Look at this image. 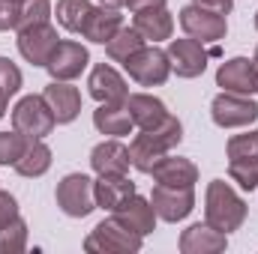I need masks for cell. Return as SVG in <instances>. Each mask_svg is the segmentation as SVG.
<instances>
[{
    "label": "cell",
    "instance_id": "cell-1",
    "mask_svg": "<svg viewBox=\"0 0 258 254\" xmlns=\"http://www.w3.org/2000/svg\"><path fill=\"white\" fill-rule=\"evenodd\" d=\"M180 138H183V126H180V120L171 117V114H168L156 129H141V135H138V138L132 141V147H129L132 168L150 174V168H153L159 159H165V156L180 144Z\"/></svg>",
    "mask_w": 258,
    "mask_h": 254
},
{
    "label": "cell",
    "instance_id": "cell-2",
    "mask_svg": "<svg viewBox=\"0 0 258 254\" xmlns=\"http://www.w3.org/2000/svg\"><path fill=\"white\" fill-rule=\"evenodd\" d=\"M204 218L210 227L222 230V233H231L243 224L246 218V203L237 191L231 189L228 183L222 180H213L207 186V197H204Z\"/></svg>",
    "mask_w": 258,
    "mask_h": 254
},
{
    "label": "cell",
    "instance_id": "cell-3",
    "mask_svg": "<svg viewBox=\"0 0 258 254\" xmlns=\"http://www.w3.org/2000/svg\"><path fill=\"white\" fill-rule=\"evenodd\" d=\"M228 174L243 191L258 189V132L234 135L228 141Z\"/></svg>",
    "mask_w": 258,
    "mask_h": 254
},
{
    "label": "cell",
    "instance_id": "cell-4",
    "mask_svg": "<svg viewBox=\"0 0 258 254\" xmlns=\"http://www.w3.org/2000/svg\"><path fill=\"white\" fill-rule=\"evenodd\" d=\"M54 123L57 120H54V114H51V108H48V102L42 96H24L12 111V129L21 132L30 141L51 135Z\"/></svg>",
    "mask_w": 258,
    "mask_h": 254
},
{
    "label": "cell",
    "instance_id": "cell-5",
    "mask_svg": "<svg viewBox=\"0 0 258 254\" xmlns=\"http://www.w3.org/2000/svg\"><path fill=\"white\" fill-rule=\"evenodd\" d=\"M57 206L69 218H84L96 209L93 197V180L84 174H69L57 183Z\"/></svg>",
    "mask_w": 258,
    "mask_h": 254
},
{
    "label": "cell",
    "instance_id": "cell-6",
    "mask_svg": "<svg viewBox=\"0 0 258 254\" xmlns=\"http://www.w3.org/2000/svg\"><path fill=\"white\" fill-rule=\"evenodd\" d=\"M84 248L87 251H138L141 248V236L135 230L123 227L117 218H108V221H99L90 236L84 239Z\"/></svg>",
    "mask_w": 258,
    "mask_h": 254
},
{
    "label": "cell",
    "instance_id": "cell-7",
    "mask_svg": "<svg viewBox=\"0 0 258 254\" xmlns=\"http://www.w3.org/2000/svg\"><path fill=\"white\" fill-rule=\"evenodd\" d=\"M210 117L222 129H240L258 120V105L240 93H219L210 105Z\"/></svg>",
    "mask_w": 258,
    "mask_h": 254
},
{
    "label": "cell",
    "instance_id": "cell-8",
    "mask_svg": "<svg viewBox=\"0 0 258 254\" xmlns=\"http://www.w3.org/2000/svg\"><path fill=\"white\" fill-rule=\"evenodd\" d=\"M180 27L189 39H198L201 45L225 39V30H228L222 12H213V9H204V6H195V3L180 9Z\"/></svg>",
    "mask_w": 258,
    "mask_h": 254
},
{
    "label": "cell",
    "instance_id": "cell-9",
    "mask_svg": "<svg viewBox=\"0 0 258 254\" xmlns=\"http://www.w3.org/2000/svg\"><path fill=\"white\" fill-rule=\"evenodd\" d=\"M129 78L138 81L141 87H156V84H165L168 72H171V60H168V51H159V48H141L135 51L129 60H123Z\"/></svg>",
    "mask_w": 258,
    "mask_h": 254
},
{
    "label": "cell",
    "instance_id": "cell-10",
    "mask_svg": "<svg viewBox=\"0 0 258 254\" xmlns=\"http://www.w3.org/2000/svg\"><path fill=\"white\" fill-rule=\"evenodd\" d=\"M54 48H57V30L48 21L30 24V27H21L18 30V51H21V57L27 63L45 66Z\"/></svg>",
    "mask_w": 258,
    "mask_h": 254
},
{
    "label": "cell",
    "instance_id": "cell-11",
    "mask_svg": "<svg viewBox=\"0 0 258 254\" xmlns=\"http://www.w3.org/2000/svg\"><path fill=\"white\" fill-rule=\"evenodd\" d=\"M150 203H153V209H156V215L162 221L174 224V221H183L192 212L195 194L192 189H174V186H159L156 183V189L150 194Z\"/></svg>",
    "mask_w": 258,
    "mask_h": 254
},
{
    "label": "cell",
    "instance_id": "cell-12",
    "mask_svg": "<svg viewBox=\"0 0 258 254\" xmlns=\"http://www.w3.org/2000/svg\"><path fill=\"white\" fill-rule=\"evenodd\" d=\"M87 60L90 57H87V48L81 42H57V48L51 51L45 69L51 72L54 81H72V78H78L84 72Z\"/></svg>",
    "mask_w": 258,
    "mask_h": 254
},
{
    "label": "cell",
    "instance_id": "cell-13",
    "mask_svg": "<svg viewBox=\"0 0 258 254\" xmlns=\"http://www.w3.org/2000/svg\"><path fill=\"white\" fill-rule=\"evenodd\" d=\"M216 84L225 90V93H240V96H249L258 90V72L255 63L246 60V57H234L228 63L219 66L216 72Z\"/></svg>",
    "mask_w": 258,
    "mask_h": 254
},
{
    "label": "cell",
    "instance_id": "cell-14",
    "mask_svg": "<svg viewBox=\"0 0 258 254\" xmlns=\"http://www.w3.org/2000/svg\"><path fill=\"white\" fill-rule=\"evenodd\" d=\"M111 218H117L123 227L135 230L138 236H147L156 227V209H153V203L144 200V197H138V194H129L120 206H114Z\"/></svg>",
    "mask_w": 258,
    "mask_h": 254
},
{
    "label": "cell",
    "instance_id": "cell-15",
    "mask_svg": "<svg viewBox=\"0 0 258 254\" xmlns=\"http://www.w3.org/2000/svg\"><path fill=\"white\" fill-rule=\"evenodd\" d=\"M168 60L180 78H198L207 69V51L198 39H174L168 45Z\"/></svg>",
    "mask_w": 258,
    "mask_h": 254
},
{
    "label": "cell",
    "instance_id": "cell-16",
    "mask_svg": "<svg viewBox=\"0 0 258 254\" xmlns=\"http://www.w3.org/2000/svg\"><path fill=\"white\" fill-rule=\"evenodd\" d=\"M150 174H153V180L159 186H174V189H192L195 183H198V168L189 159H180V156L159 159L150 168Z\"/></svg>",
    "mask_w": 258,
    "mask_h": 254
},
{
    "label": "cell",
    "instance_id": "cell-17",
    "mask_svg": "<svg viewBox=\"0 0 258 254\" xmlns=\"http://www.w3.org/2000/svg\"><path fill=\"white\" fill-rule=\"evenodd\" d=\"M87 90H90V96L96 102H126V96H129V87L123 81V75H117L111 66H105V63H99L90 72Z\"/></svg>",
    "mask_w": 258,
    "mask_h": 254
},
{
    "label": "cell",
    "instance_id": "cell-18",
    "mask_svg": "<svg viewBox=\"0 0 258 254\" xmlns=\"http://www.w3.org/2000/svg\"><path fill=\"white\" fill-rule=\"evenodd\" d=\"M129 165H132L129 147H123L120 141H102L90 153V168L99 177H105V174H126Z\"/></svg>",
    "mask_w": 258,
    "mask_h": 254
},
{
    "label": "cell",
    "instance_id": "cell-19",
    "mask_svg": "<svg viewBox=\"0 0 258 254\" xmlns=\"http://www.w3.org/2000/svg\"><path fill=\"white\" fill-rule=\"evenodd\" d=\"M42 99L48 102V108H51V114H54L57 123H72V120L78 117V111H81V96H78V90L69 87L66 81H51V84L45 87Z\"/></svg>",
    "mask_w": 258,
    "mask_h": 254
},
{
    "label": "cell",
    "instance_id": "cell-20",
    "mask_svg": "<svg viewBox=\"0 0 258 254\" xmlns=\"http://www.w3.org/2000/svg\"><path fill=\"white\" fill-rule=\"evenodd\" d=\"M225 233L210 224H192L180 233V251L183 254H216L225 251Z\"/></svg>",
    "mask_w": 258,
    "mask_h": 254
},
{
    "label": "cell",
    "instance_id": "cell-21",
    "mask_svg": "<svg viewBox=\"0 0 258 254\" xmlns=\"http://www.w3.org/2000/svg\"><path fill=\"white\" fill-rule=\"evenodd\" d=\"M129 194H135V183L126 180V174H105L93 183V197H96V206L102 209H114L126 200Z\"/></svg>",
    "mask_w": 258,
    "mask_h": 254
},
{
    "label": "cell",
    "instance_id": "cell-22",
    "mask_svg": "<svg viewBox=\"0 0 258 254\" xmlns=\"http://www.w3.org/2000/svg\"><path fill=\"white\" fill-rule=\"evenodd\" d=\"M120 27H123V21H120V12H117V9H111V6H99V9H96V6H93L90 18H87L84 27H81V36L90 39V42L105 45Z\"/></svg>",
    "mask_w": 258,
    "mask_h": 254
},
{
    "label": "cell",
    "instance_id": "cell-23",
    "mask_svg": "<svg viewBox=\"0 0 258 254\" xmlns=\"http://www.w3.org/2000/svg\"><path fill=\"white\" fill-rule=\"evenodd\" d=\"M93 126L102 135H129L135 123L126 102H99V108L93 111Z\"/></svg>",
    "mask_w": 258,
    "mask_h": 254
},
{
    "label": "cell",
    "instance_id": "cell-24",
    "mask_svg": "<svg viewBox=\"0 0 258 254\" xmlns=\"http://www.w3.org/2000/svg\"><path fill=\"white\" fill-rule=\"evenodd\" d=\"M126 108L132 114V123L138 129H156L168 117L165 105L156 96H150V93H132V96H126Z\"/></svg>",
    "mask_w": 258,
    "mask_h": 254
},
{
    "label": "cell",
    "instance_id": "cell-25",
    "mask_svg": "<svg viewBox=\"0 0 258 254\" xmlns=\"http://www.w3.org/2000/svg\"><path fill=\"white\" fill-rule=\"evenodd\" d=\"M171 27H174V21H171V15L165 12V6L135 12V30H138L144 39H153V42L168 39V36H171Z\"/></svg>",
    "mask_w": 258,
    "mask_h": 254
},
{
    "label": "cell",
    "instance_id": "cell-26",
    "mask_svg": "<svg viewBox=\"0 0 258 254\" xmlns=\"http://www.w3.org/2000/svg\"><path fill=\"white\" fill-rule=\"evenodd\" d=\"M21 177H42L51 168V150L42 144V138L27 141V150L21 153V159L12 165Z\"/></svg>",
    "mask_w": 258,
    "mask_h": 254
},
{
    "label": "cell",
    "instance_id": "cell-27",
    "mask_svg": "<svg viewBox=\"0 0 258 254\" xmlns=\"http://www.w3.org/2000/svg\"><path fill=\"white\" fill-rule=\"evenodd\" d=\"M144 48V36L135 30V27H120L108 42H105V51L111 60H129L135 51Z\"/></svg>",
    "mask_w": 258,
    "mask_h": 254
},
{
    "label": "cell",
    "instance_id": "cell-28",
    "mask_svg": "<svg viewBox=\"0 0 258 254\" xmlns=\"http://www.w3.org/2000/svg\"><path fill=\"white\" fill-rule=\"evenodd\" d=\"M90 12H93L90 0H57V21H60V27L72 30V33H81Z\"/></svg>",
    "mask_w": 258,
    "mask_h": 254
},
{
    "label": "cell",
    "instance_id": "cell-29",
    "mask_svg": "<svg viewBox=\"0 0 258 254\" xmlns=\"http://www.w3.org/2000/svg\"><path fill=\"white\" fill-rule=\"evenodd\" d=\"M27 245V224L21 218H12L0 227V254H18Z\"/></svg>",
    "mask_w": 258,
    "mask_h": 254
},
{
    "label": "cell",
    "instance_id": "cell-30",
    "mask_svg": "<svg viewBox=\"0 0 258 254\" xmlns=\"http://www.w3.org/2000/svg\"><path fill=\"white\" fill-rule=\"evenodd\" d=\"M27 141L21 132H0V165H15L21 153L27 150Z\"/></svg>",
    "mask_w": 258,
    "mask_h": 254
},
{
    "label": "cell",
    "instance_id": "cell-31",
    "mask_svg": "<svg viewBox=\"0 0 258 254\" xmlns=\"http://www.w3.org/2000/svg\"><path fill=\"white\" fill-rule=\"evenodd\" d=\"M51 15V3L48 0H24L21 3V18H18V30L30 27V24H42Z\"/></svg>",
    "mask_w": 258,
    "mask_h": 254
},
{
    "label": "cell",
    "instance_id": "cell-32",
    "mask_svg": "<svg viewBox=\"0 0 258 254\" xmlns=\"http://www.w3.org/2000/svg\"><path fill=\"white\" fill-rule=\"evenodd\" d=\"M18 18H21V3L0 0V30H18Z\"/></svg>",
    "mask_w": 258,
    "mask_h": 254
},
{
    "label": "cell",
    "instance_id": "cell-33",
    "mask_svg": "<svg viewBox=\"0 0 258 254\" xmlns=\"http://www.w3.org/2000/svg\"><path fill=\"white\" fill-rule=\"evenodd\" d=\"M12 218H18V200L9 191H0V227L9 224Z\"/></svg>",
    "mask_w": 258,
    "mask_h": 254
},
{
    "label": "cell",
    "instance_id": "cell-34",
    "mask_svg": "<svg viewBox=\"0 0 258 254\" xmlns=\"http://www.w3.org/2000/svg\"><path fill=\"white\" fill-rule=\"evenodd\" d=\"M195 6H204V9H213V12H231V0H192Z\"/></svg>",
    "mask_w": 258,
    "mask_h": 254
},
{
    "label": "cell",
    "instance_id": "cell-35",
    "mask_svg": "<svg viewBox=\"0 0 258 254\" xmlns=\"http://www.w3.org/2000/svg\"><path fill=\"white\" fill-rule=\"evenodd\" d=\"M126 6L132 12H141V9H156V6H165V0H126Z\"/></svg>",
    "mask_w": 258,
    "mask_h": 254
},
{
    "label": "cell",
    "instance_id": "cell-36",
    "mask_svg": "<svg viewBox=\"0 0 258 254\" xmlns=\"http://www.w3.org/2000/svg\"><path fill=\"white\" fill-rule=\"evenodd\" d=\"M9 99H12V93H9L6 87H0V117L6 114V102H9Z\"/></svg>",
    "mask_w": 258,
    "mask_h": 254
},
{
    "label": "cell",
    "instance_id": "cell-37",
    "mask_svg": "<svg viewBox=\"0 0 258 254\" xmlns=\"http://www.w3.org/2000/svg\"><path fill=\"white\" fill-rule=\"evenodd\" d=\"M99 3H102V6H111V9H117V6H123L126 0H99Z\"/></svg>",
    "mask_w": 258,
    "mask_h": 254
},
{
    "label": "cell",
    "instance_id": "cell-38",
    "mask_svg": "<svg viewBox=\"0 0 258 254\" xmlns=\"http://www.w3.org/2000/svg\"><path fill=\"white\" fill-rule=\"evenodd\" d=\"M252 63H255V72H258V48H255V60H252Z\"/></svg>",
    "mask_w": 258,
    "mask_h": 254
},
{
    "label": "cell",
    "instance_id": "cell-39",
    "mask_svg": "<svg viewBox=\"0 0 258 254\" xmlns=\"http://www.w3.org/2000/svg\"><path fill=\"white\" fill-rule=\"evenodd\" d=\"M255 27H258V12H255Z\"/></svg>",
    "mask_w": 258,
    "mask_h": 254
},
{
    "label": "cell",
    "instance_id": "cell-40",
    "mask_svg": "<svg viewBox=\"0 0 258 254\" xmlns=\"http://www.w3.org/2000/svg\"><path fill=\"white\" fill-rule=\"evenodd\" d=\"M12 3H24V0H12Z\"/></svg>",
    "mask_w": 258,
    "mask_h": 254
}]
</instances>
